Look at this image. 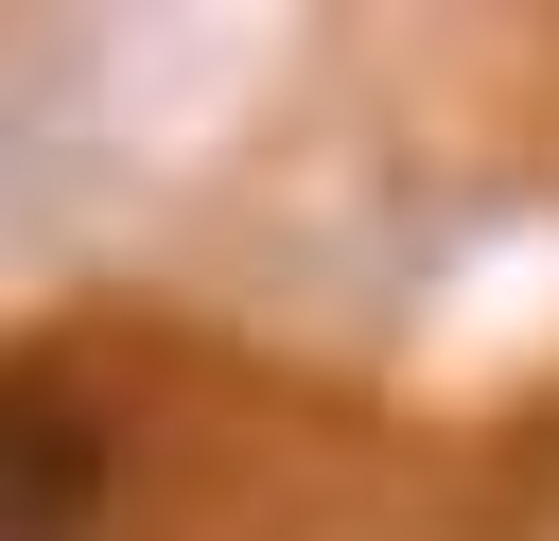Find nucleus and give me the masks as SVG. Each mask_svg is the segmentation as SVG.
I'll return each instance as SVG.
<instances>
[{
  "mask_svg": "<svg viewBox=\"0 0 559 541\" xmlns=\"http://www.w3.org/2000/svg\"><path fill=\"white\" fill-rule=\"evenodd\" d=\"M87 489H105L87 419H70V401H35V384H0V541H70V524H87Z\"/></svg>",
  "mask_w": 559,
  "mask_h": 541,
  "instance_id": "1",
  "label": "nucleus"
}]
</instances>
